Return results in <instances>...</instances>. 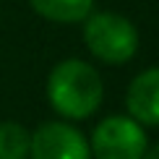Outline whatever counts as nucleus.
Returning <instances> with one entry per match:
<instances>
[{"label":"nucleus","instance_id":"obj_1","mask_svg":"<svg viewBox=\"0 0 159 159\" xmlns=\"http://www.w3.org/2000/svg\"><path fill=\"white\" fill-rule=\"evenodd\" d=\"M104 84L97 68L86 60L68 57L47 76V102L65 120H86L99 110Z\"/></svg>","mask_w":159,"mask_h":159},{"label":"nucleus","instance_id":"obj_2","mask_svg":"<svg viewBox=\"0 0 159 159\" xmlns=\"http://www.w3.org/2000/svg\"><path fill=\"white\" fill-rule=\"evenodd\" d=\"M84 42L97 60L107 65H123L138 50V31L120 13L99 11L84 18Z\"/></svg>","mask_w":159,"mask_h":159},{"label":"nucleus","instance_id":"obj_3","mask_svg":"<svg viewBox=\"0 0 159 159\" xmlns=\"http://www.w3.org/2000/svg\"><path fill=\"white\" fill-rule=\"evenodd\" d=\"M91 159H143L149 138L130 115H110L97 123L89 138Z\"/></svg>","mask_w":159,"mask_h":159},{"label":"nucleus","instance_id":"obj_4","mask_svg":"<svg viewBox=\"0 0 159 159\" xmlns=\"http://www.w3.org/2000/svg\"><path fill=\"white\" fill-rule=\"evenodd\" d=\"M29 159H91L89 141L70 123H42L29 138Z\"/></svg>","mask_w":159,"mask_h":159},{"label":"nucleus","instance_id":"obj_5","mask_svg":"<svg viewBox=\"0 0 159 159\" xmlns=\"http://www.w3.org/2000/svg\"><path fill=\"white\" fill-rule=\"evenodd\" d=\"M125 110L141 125H159V65L141 70L128 84Z\"/></svg>","mask_w":159,"mask_h":159},{"label":"nucleus","instance_id":"obj_6","mask_svg":"<svg viewBox=\"0 0 159 159\" xmlns=\"http://www.w3.org/2000/svg\"><path fill=\"white\" fill-rule=\"evenodd\" d=\"M42 18L55 24H78L94 8V0H29Z\"/></svg>","mask_w":159,"mask_h":159},{"label":"nucleus","instance_id":"obj_7","mask_svg":"<svg viewBox=\"0 0 159 159\" xmlns=\"http://www.w3.org/2000/svg\"><path fill=\"white\" fill-rule=\"evenodd\" d=\"M29 138L31 133L21 123H0V159H29Z\"/></svg>","mask_w":159,"mask_h":159},{"label":"nucleus","instance_id":"obj_8","mask_svg":"<svg viewBox=\"0 0 159 159\" xmlns=\"http://www.w3.org/2000/svg\"><path fill=\"white\" fill-rule=\"evenodd\" d=\"M143 159H159V143H154L151 149H146V154H143Z\"/></svg>","mask_w":159,"mask_h":159}]
</instances>
